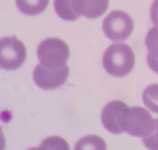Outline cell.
<instances>
[{"label":"cell","instance_id":"obj_9","mask_svg":"<svg viewBox=\"0 0 158 150\" xmlns=\"http://www.w3.org/2000/svg\"><path fill=\"white\" fill-rule=\"evenodd\" d=\"M49 0H16L17 9L26 16H38L48 6Z\"/></svg>","mask_w":158,"mask_h":150},{"label":"cell","instance_id":"obj_7","mask_svg":"<svg viewBox=\"0 0 158 150\" xmlns=\"http://www.w3.org/2000/svg\"><path fill=\"white\" fill-rule=\"evenodd\" d=\"M133 109V125L127 133L135 137H145L152 132L155 126V119L151 114L141 106H134Z\"/></svg>","mask_w":158,"mask_h":150},{"label":"cell","instance_id":"obj_8","mask_svg":"<svg viewBox=\"0 0 158 150\" xmlns=\"http://www.w3.org/2000/svg\"><path fill=\"white\" fill-rule=\"evenodd\" d=\"M75 3L79 16H85L88 19L103 16L109 7V0H75Z\"/></svg>","mask_w":158,"mask_h":150},{"label":"cell","instance_id":"obj_11","mask_svg":"<svg viewBox=\"0 0 158 150\" xmlns=\"http://www.w3.org/2000/svg\"><path fill=\"white\" fill-rule=\"evenodd\" d=\"M143 101L148 109L158 114V84H151L143 92Z\"/></svg>","mask_w":158,"mask_h":150},{"label":"cell","instance_id":"obj_4","mask_svg":"<svg viewBox=\"0 0 158 150\" xmlns=\"http://www.w3.org/2000/svg\"><path fill=\"white\" fill-rule=\"evenodd\" d=\"M134 30L133 19L126 11L114 10L103 20V31L112 41H123L131 36Z\"/></svg>","mask_w":158,"mask_h":150},{"label":"cell","instance_id":"obj_15","mask_svg":"<svg viewBox=\"0 0 158 150\" xmlns=\"http://www.w3.org/2000/svg\"><path fill=\"white\" fill-rule=\"evenodd\" d=\"M150 16H151V21L158 26V0H154L151 4V10H150Z\"/></svg>","mask_w":158,"mask_h":150},{"label":"cell","instance_id":"obj_3","mask_svg":"<svg viewBox=\"0 0 158 150\" xmlns=\"http://www.w3.org/2000/svg\"><path fill=\"white\" fill-rule=\"evenodd\" d=\"M40 64L51 70H58L66 65L69 58V47L61 38H47L37 48Z\"/></svg>","mask_w":158,"mask_h":150},{"label":"cell","instance_id":"obj_10","mask_svg":"<svg viewBox=\"0 0 158 150\" xmlns=\"http://www.w3.org/2000/svg\"><path fill=\"white\" fill-rule=\"evenodd\" d=\"M54 7L55 11L61 19L68 21L78 20V11H76V3L75 0H54Z\"/></svg>","mask_w":158,"mask_h":150},{"label":"cell","instance_id":"obj_13","mask_svg":"<svg viewBox=\"0 0 158 150\" xmlns=\"http://www.w3.org/2000/svg\"><path fill=\"white\" fill-rule=\"evenodd\" d=\"M105 149L106 144L100 137L98 136H86L83 139H81V142H78L75 146V149Z\"/></svg>","mask_w":158,"mask_h":150},{"label":"cell","instance_id":"obj_6","mask_svg":"<svg viewBox=\"0 0 158 150\" xmlns=\"http://www.w3.org/2000/svg\"><path fill=\"white\" fill-rule=\"evenodd\" d=\"M69 77V67L65 65L58 70H51V68L44 67L43 64H38L33 71V78L37 87L43 89H56L62 87Z\"/></svg>","mask_w":158,"mask_h":150},{"label":"cell","instance_id":"obj_5","mask_svg":"<svg viewBox=\"0 0 158 150\" xmlns=\"http://www.w3.org/2000/svg\"><path fill=\"white\" fill-rule=\"evenodd\" d=\"M27 50L16 37H3L0 43V65L3 70H17L24 64Z\"/></svg>","mask_w":158,"mask_h":150},{"label":"cell","instance_id":"obj_12","mask_svg":"<svg viewBox=\"0 0 158 150\" xmlns=\"http://www.w3.org/2000/svg\"><path fill=\"white\" fill-rule=\"evenodd\" d=\"M145 45L148 50V55L158 60V26L148 30L145 36Z\"/></svg>","mask_w":158,"mask_h":150},{"label":"cell","instance_id":"obj_2","mask_svg":"<svg viewBox=\"0 0 158 150\" xmlns=\"http://www.w3.org/2000/svg\"><path fill=\"white\" fill-rule=\"evenodd\" d=\"M102 123L110 133L128 132L133 125V109L122 101H112L102 110Z\"/></svg>","mask_w":158,"mask_h":150},{"label":"cell","instance_id":"obj_16","mask_svg":"<svg viewBox=\"0 0 158 150\" xmlns=\"http://www.w3.org/2000/svg\"><path fill=\"white\" fill-rule=\"evenodd\" d=\"M147 62H148V67L151 68L154 72L158 74V60L157 58H152L150 55H147Z\"/></svg>","mask_w":158,"mask_h":150},{"label":"cell","instance_id":"obj_1","mask_svg":"<svg viewBox=\"0 0 158 150\" xmlns=\"http://www.w3.org/2000/svg\"><path fill=\"white\" fill-rule=\"evenodd\" d=\"M135 55L131 47L124 43H114L103 54V67L113 77H126L134 68Z\"/></svg>","mask_w":158,"mask_h":150},{"label":"cell","instance_id":"obj_14","mask_svg":"<svg viewBox=\"0 0 158 150\" xmlns=\"http://www.w3.org/2000/svg\"><path fill=\"white\" fill-rule=\"evenodd\" d=\"M144 146L148 149L152 150H158V119H155V126L152 129V132L150 135H147L145 137H143Z\"/></svg>","mask_w":158,"mask_h":150}]
</instances>
